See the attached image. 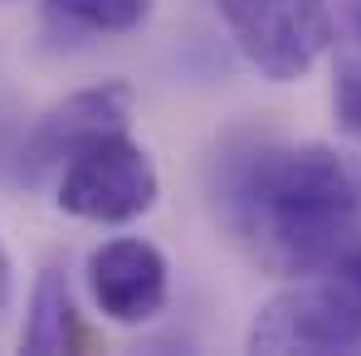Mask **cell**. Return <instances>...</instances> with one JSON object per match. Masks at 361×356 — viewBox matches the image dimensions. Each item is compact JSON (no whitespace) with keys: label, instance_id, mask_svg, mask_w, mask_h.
Here are the masks:
<instances>
[{"label":"cell","instance_id":"cell-9","mask_svg":"<svg viewBox=\"0 0 361 356\" xmlns=\"http://www.w3.org/2000/svg\"><path fill=\"white\" fill-rule=\"evenodd\" d=\"M332 122L347 142L361 147V59H342L332 73Z\"/></svg>","mask_w":361,"mask_h":356},{"label":"cell","instance_id":"cell-13","mask_svg":"<svg viewBox=\"0 0 361 356\" xmlns=\"http://www.w3.org/2000/svg\"><path fill=\"white\" fill-rule=\"evenodd\" d=\"M0 5H10V0H0Z\"/></svg>","mask_w":361,"mask_h":356},{"label":"cell","instance_id":"cell-7","mask_svg":"<svg viewBox=\"0 0 361 356\" xmlns=\"http://www.w3.org/2000/svg\"><path fill=\"white\" fill-rule=\"evenodd\" d=\"M25 352H78L88 347V327L73 307L68 278L59 269H39L35 288H30V312H25V332H20Z\"/></svg>","mask_w":361,"mask_h":356},{"label":"cell","instance_id":"cell-2","mask_svg":"<svg viewBox=\"0 0 361 356\" xmlns=\"http://www.w3.org/2000/svg\"><path fill=\"white\" fill-rule=\"evenodd\" d=\"M161 200V171L132 127H108L78 142L54 171V205L83 225H132Z\"/></svg>","mask_w":361,"mask_h":356},{"label":"cell","instance_id":"cell-5","mask_svg":"<svg viewBox=\"0 0 361 356\" xmlns=\"http://www.w3.org/2000/svg\"><path fill=\"white\" fill-rule=\"evenodd\" d=\"M83 278H88L93 307L118 327H147L171 297V264L142 235L103 239L88 254Z\"/></svg>","mask_w":361,"mask_h":356},{"label":"cell","instance_id":"cell-6","mask_svg":"<svg viewBox=\"0 0 361 356\" xmlns=\"http://www.w3.org/2000/svg\"><path fill=\"white\" fill-rule=\"evenodd\" d=\"M132 108H137V93L127 78H103V83H88V88H73L68 98H59L54 108H44L25 147H20V176L39 180L49 171H59V161L88 142L93 132H108V127H132Z\"/></svg>","mask_w":361,"mask_h":356},{"label":"cell","instance_id":"cell-12","mask_svg":"<svg viewBox=\"0 0 361 356\" xmlns=\"http://www.w3.org/2000/svg\"><path fill=\"white\" fill-rule=\"evenodd\" d=\"M347 20H352V30H357V39H361V0L347 5Z\"/></svg>","mask_w":361,"mask_h":356},{"label":"cell","instance_id":"cell-3","mask_svg":"<svg viewBox=\"0 0 361 356\" xmlns=\"http://www.w3.org/2000/svg\"><path fill=\"white\" fill-rule=\"evenodd\" d=\"M215 15L269 83H302L337 39L332 0H215Z\"/></svg>","mask_w":361,"mask_h":356},{"label":"cell","instance_id":"cell-4","mask_svg":"<svg viewBox=\"0 0 361 356\" xmlns=\"http://www.w3.org/2000/svg\"><path fill=\"white\" fill-rule=\"evenodd\" d=\"M249 352H357L361 293L342 274L288 278L249 322Z\"/></svg>","mask_w":361,"mask_h":356},{"label":"cell","instance_id":"cell-8","mask_svg":"<svg viewBox=\"0 0 361 356\" xmlns=\"http://www.w3.org/2000/svg\"><path fill=\"white\" fill-rule=\"evenodd\" d=\"M157 0H44L49 25L78 35H132L152 20Z\"/></svg>","mask_w":361,"mask_h":356},{"label":"cell","instance_id":"cell-1","mask_svg":"<svg viewBox=\"0 0 361 356\" xmlns=\"http://www.w3.org/2000/svg\"><path fill=\"white\" fill-rule=\"evenodd\" d=\"M215 210L254 269L274 278L327 274L361 244V152L254 142L225 161Z\"/></svg>","mask_w":361,"mask_h":356},{"label":"cell","instance_id":"cell-11","mask_svg":"<svg viewBox=\"0 0 361 356\" xmlns=\"http://www.w3.org/2000/svg\"><path fill=\"white\" fill-rule=\"evenodd\" d=\"M10 297H15V269H10V254L0 244V317L10 312Z\"/></svg>","mask_w":361,"mask_h":356},{"label":"cell","instance_id":"cell-10","mask_svg":"<svg viewBox=\"0 0 361 356\" xmlns=\"http://www.w3.org/2000/svg\"><path fill=\"white\" fill-rule=\"evenodd\" d=\"M332 274H342V278H347V283L361 293V244H357V249H347V254L332 264Z\"/></svg>","mask_w":361,"mask_h":356}]
</instances>
